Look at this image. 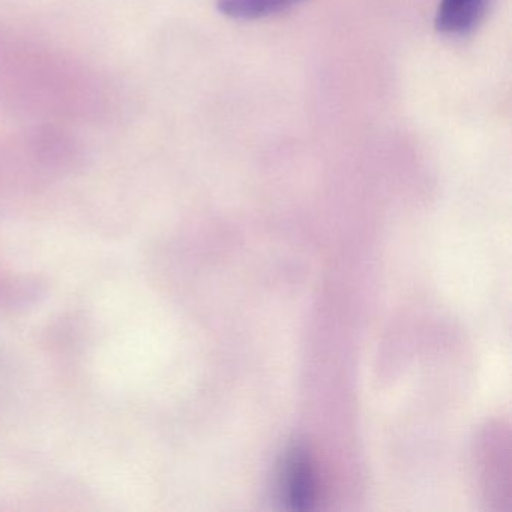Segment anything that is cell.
<instances>
[{"instance_id":"cell-1","label":"cell","mask_w":512,"mask_h":512,"mask_svg":"<svg viewBox=\"0 0 512 512\" xmlns=\"http://www.w3.org/2000/svg\"><path fill=\"white\" fill-rule=\"evenodd\" d=\"M283 500L293 509L310 508L316 499V473L310 455L301 446H295L284 457L280 473Z\"/></svg>"},{"instance_id":"cell-2","label":"cell","mask_w":512,"mask_h":512,"mask_svg":"<svg viewBox=\"0 0 512 512\" xmlns=\"http://www.w3.org/2000/svg\"><path fill=\"white\" fill-rule=\"evenodd\" d=\"M488 0H442L436 16V29L443 35L461 37L478 26Z\"/></svg>"},{"instance_id":"cell-3","label":"cell","mask_w":512,"mask_h":512,"mask_svg":"<svg viewBox=\"0 0 512 512\" xmlns=\"http://www.w3.org/2000/svg\"><path fill=\"white\" fill-rule=\"evenodd\" d=\"M298 2L299 0H218V10L232 19L256 20L281 13Z\"/></svg>"},{"instance_id":"cell-4","label":"cell","mask_w":512,"mask_h":512,"mask_svg":"<svg viewBox=\"0 0 512 512\" xmlns=\"http://www.w3.org/2000/svg\"><path fill=\"white\" fill-rule=\"evenodd\" d=\"M2 386H4V377L0 374V391H2ZM0 394H2V392H0Z\"/></svg>"}]
</instances>
